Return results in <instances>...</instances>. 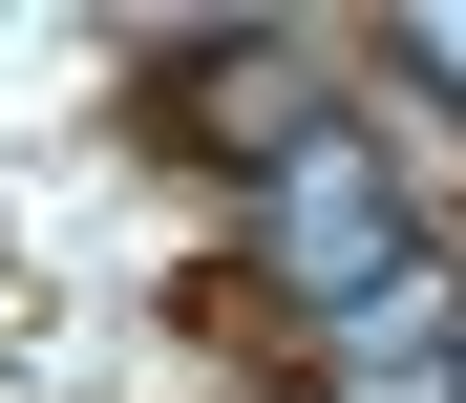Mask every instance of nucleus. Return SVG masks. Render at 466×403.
Segmentation results:
<instances>
[{
    "label": "nucleus",
    "instance_id": "f257e3e1",
    "mask_svg": "<svg viewBox=\"0 0 466 403\" xmlns=\"http://www.w3.org/2000/svg\"><path fill=\"white\" fill-rule=\"evenodd\" d=\"M255 255H276V297H319V318H360L381 276H403L424 255V233H403V191H381V149H276V191H255Z\"/></svg>",
    "mask_w": 466,
    "mask_h": 403
},
{
    "label": "nucleus",
    "instance_id": "f03ea898",
    "mask_svg": "<svg viewBox=\"0 0 466 403\" xmlns=\"http://www.w3.org/2000/svg\"><path fill=\"white\" fill-rule=\"evenodd\" d=\"M319 340H339V403H466V276L403 255L360 318H319Z\"/></svg>",
    "mask_w": 466,
    "mask_h": 403
},
{
    "label": "nucleus",
    "instance_id": "7ed1b4c3",
    "mask_svg": "<svg viewBox=\"0 0 466 403\" xmlns=\"http://www.w3.org/2000/svg\"><path fill=\"white\" fill-rule=\"evenodd\" d=\"M424 86H445V107H466V0H445V22H424Z\"/></svg>",
    "mask_w": 466,
    "mask_h": 403
}]
</instances>
